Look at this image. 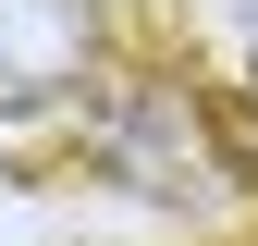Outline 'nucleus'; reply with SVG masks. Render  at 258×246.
<instances>
[{"label": "nucleus", "instance_id": "nucleus-1", "mask_svg": "<svg viewBox=\"0 0 258 246\" xmlns=\"http://www.w3.org/2000/svg\"><path fill=\"white\" fill-rule=\"evenodd\" d=\"M86 49H99V0H0V111L61 99Z\"/></svg>", "mask_w": 258, "mask_h": 246}, {"label": "nucleus", "instance_id": "nucleus-2", "mask_svg": "<svg viewBox=\"0 0 258 246\" xmlns=\"http://www.w3.org/2000/svg\"><path fill=\"white\" fill-rule=\"evenodd\" d=\"M99 160H111V172H136L148 197H221V184H234V172L209 160L197 111H172V99H123V111H111V136H99Z\"/></svg>", "mask_w": 258, "mask_h": 246}]
</instances>
